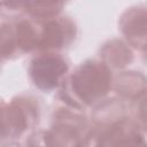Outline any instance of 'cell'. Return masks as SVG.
<instances>
[{"label":"cell","instance_id":"cell-1","mask_svg":"<svg viewBox=\"0 0 147 147\" xmlns=\"http://www.w3.org/2000/svg\"><path fill=\"white\" fill-rule=\"evenodd\" d=\"M64 84L61 95L70 107L82 109L101 100L111 85L109 67L95 60L82 63Z\"/></svg>","mask_w":147,"mask_h":147},{"label":"cell","instance_id":"cell-2","mask_svg":"<svg viewBox=\"0 0 147 147\" xmlns=\"http://www.w3.org/2000/svg\"><path fill=\"white\" fill-rule=\"evenodd\" d=\"M38 119V106L30 99L18 98L9 105H0V137L20 138Z\"/></svg>","mask_w":147,"mask_h":147},{"label":"cell","instance_id":"cell-3","mask_svg":"<svg viewBox=\"0 0 147 147\" xmlns=\"http://www.w3.org/2000/svg\"><path fill=\"white\" fill-rule=\"evenodd\" d=\"M68 68V62L63 56L48 52L32 59L29 67V75L39 90L51 91L63 83Z\"/></svg>","mask_w":147,"mask_h":147},{"label":"cell","instance_id":"cell-4","mask_svg":"<svg viewBox=\"0 0 147 147\" xmlns=\"http://www.w3.org/2000/svg\"><path fill=\"white\" fill-rule=\"evenodd\" d=\"M76 34V26L69 18H47L39 31L38 48L42 51L60 49Z\"/></svg>","mask_w":147,"mask_h":147},{"label":"cell","instance_id":"cell-5","mask_svg":"<svg viewBox=\"0 0 147 147\" xmlns=\"http://www.w3.org/2000/svg\"><path fill=\"white\" fill-rule=\"evenodd\" d=\"M119 26L130 42L134 46L145 47L142 44L146 36V11L144 7H134L126 10L121 17Z\"/></svg>","mask_w":147,"mask_h":147},{"label":"cell","instance_id":"cell-6","mask_svg":"<svg viewBox=\"0 0 147 147\" xmlns=\"http://www.w3.org/2000/svg\"><path fill=\"white\" fill-rule=\"evenodd\" d=\"M140 138L138 130L127 121L121 119L113 123L105 129L100 137L99 144L101 145H123V144H139Z\"/></svg>","mask_w":147,"mask_h":147},{"label":"cell","instance_id":"cell-7","mask_svg":"<svg viewBox=\"0 0 147 147\" xmlns=\"http://www.w3.org/2000/svg\"><path fill=\"white\" fill-rule=\"evenodd\" d=\"M101 56L106 65H113L116 68L124 67L132 60V54L126 45L117 40L109 41L107 45H105L101 51Z\"/></svg>","mask_w":147,"mask_h":147},{"label":"cell","instance_id":"cell-8","mask_svg":"<svg viewBox=\"0 0 147 147\" xmlns=\"http://www.w3.org/2000/svg\"><path fill=\"white\" fill-rule=\"evenodd\" d=\"M15 39L17 48L29 52L38 48L39 31L30 21H21L15 25Z\"/></svg>","mask_w":147,"mask_h":147},{"label":"cell","instance_id":"cell-9","mask_svg":"<svg viewBox=\"0 0 147 147\" xmlns=\"http://www.w3.org/2000/svg\"><path fill=\"white\" fill-rule=\"evenodd\" d=\"M62 8V3L52 0H29L25 10L34 16L41 18H52L56 16Z\"/></svg>","mask_w":147,"mask_h":147},{"label":"cell","instance_id":"cell-10","mask_svg":"<svg viewBox=\"0 0 147 147\" xmlns=\"http://www.w3.org/2000/svg\"><path fill=\"white\" fill-rule=\"evenodd\" d=\"M16 45L15 30L10 24L0 26V59H7L14 54Z\"/></svg>","mask_w":147,"mask_h":147},{"label":"cell","instance_id":"cell-11","mask_svg":"<svg viewBox=\"0 0 147 147\" xmlns=\"http://www.w3.org/2000/svg\"><path fill=\"white\" fill-rule=\"evenodd\" d=\"M125 74V72H124ZM139 76L138 75H131V72H126V76L123 75L122 78L117 82V91H119L122 94H134L137 96V92H145L139 91Z\"/></svg>","mask_w":147,"mask_h":147},{"label":"cell","instance_id":"cell-12","mask_svg":"<svg viewBox=\"0 0 147 147\" xmlns=\"http://www.w3.org/2000/svg\"><path fill=\"white\" fill-rule=\"evenodd\" d=\"M52 1H55V2H60V3H63L64 0H52Z\"/></svg>","mask_w":147,"mask_h":147}]
</instances>
